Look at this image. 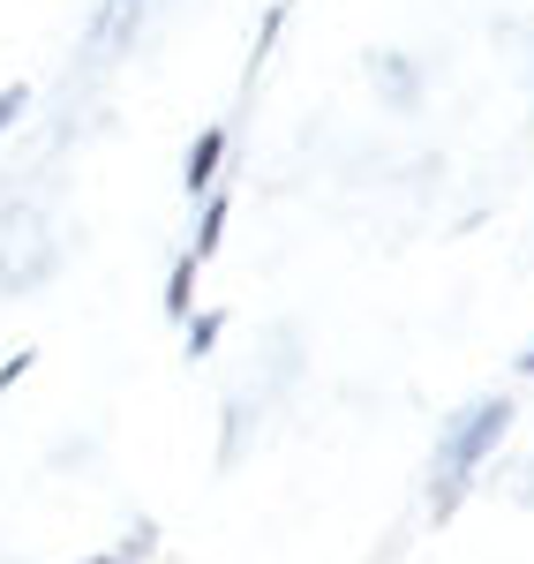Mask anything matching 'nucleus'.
<instances>
[{"mask_svg":"<svg viewBox=\"0 0 534 564\" xmlns=\"http://www.w3.org/2000/svg\"><path fill=\"white\" fill-rule=\"evenodd\" d=\"M219 332H226V308H204V316H188V361L219 347Z\"/></svg>","mask_w":534,"mask_h":564,"instance_id":"4","label":"nucleus"},{"mask_svg":"<svg viewBox=\"0 0 534 564\" xmlns=\"http://www.w3.org/2000/svg\"><path fill=\"white\" fill-rule=\"evenodd\" d=\"M226 218H233V204H226V196H211V204H204V218H196V249H188L196 263H204V257L226 241Z\"/></svg>","mask_w":534,"mask_h":564,"instance_id":"3","label":"nucleus"},{"mask_svg":"<svg viewBox=\"0 0 534 564\" xmlns=\"http://www.w3.org/2000/svg\"><path fill=\"white\" fill-rule=\"evenodd\" d=\"M188 294H196V257L174 263V279H166V308H174V316H188Z\"/></svg>","mask_w":534,"mask_h":564,"instance_id":"5","label":"nucleus"},{"mask_svg":"<svg viewBox=\"0 0 534 564\" xmlns=\"http://www.w3.org/2000/svg\"><path fill=\"white\" fill-rule=\"evenodd\" d=\"M23 106H31V90H23V84H8V90H0V135L23 121Z\"/></svg>","mask_w":534,"mask_h":564,"instance_id":"6","label":"nucleus"},{"mask_svg":"<svg viewBox=\"0 0 534 564\" xmlns=\"http://www.w3.org/2000/svg\"><path fill=\"white\" fill-rule=\"evenodd\" d=\"M219 159H226V121H211V129L188 143V166H181V188L188 196H204L211 181H219Z\"/></svg>","mask_w":534,"mask_h":564,"instance_id":"2","label":"nucleus"},{"mask_svg":"<svg viewBox=\"0 0 534 564\" xmlns=\"http://www.w3.org/2000/svg\"><path fill=\"white\" fill-rule=\"evenodd\" d=\"M84 564H129V557H84Z\"/></svg>","mask_w":534,"mask_h":564,"instance_id":"9","label":"nucleus"},{"mask_svg":"<svg viewBox=\"0 0 534 564\" xmlns=\"http://www.w3.org/2000/svg\"><path fill=\"white\" fill-rule=\"evenodd\" d=\"M520 369H534V347H527V354H520Z\"/></svg>","mask_w":534,"mask_h":564,"instance_id":"10","label":"nucleus"},{"mask_svg":"<svg viewBox=\"0 0 534 564\" xmlns=\"http://www.w3.org/2000/svg\"><path fill=\"white\" fill-rule=\"evenodd\" d=\"M31 361H39V354H31V347H23V354H8V361H0V391L15 384V377H23V369H31Z\"/></svg>","mask_w":534,"mask_h":564,"instance_id":"8","label":"nucleus"},{"mask_svg":"<svg viewBox=\"0 0 534 564\" xmlns=\"http://www.w3.org/2000/svg\"><path fill=\"white\" fill-rule=\"evenodd\" d=\"M286 15H294V0H271V15H264V39H257V61L271 53V39H279V23H286ZM257 61H249V68H257Z\"/></svg>","mask_w":534,"mask_h":564,"instance_id":"7","label":"nucleus"},{"mask_svg":"<svg viewBox=\"0 0 534 564\" xmlns=\"http://www.w3.org/2000/svg\"><path fill=\"white\" fill-rule=\"evenodd\" d=\"M504 430H512V399H490V406H482V414H475L467 430L451 436V452H445L451 481H467V475H475V467H482V452H490V444H497Z\"/></svg>","mask_w":534,"mask_h":564,"instance_id":"1","label":"nucleus"}]
</instances>
